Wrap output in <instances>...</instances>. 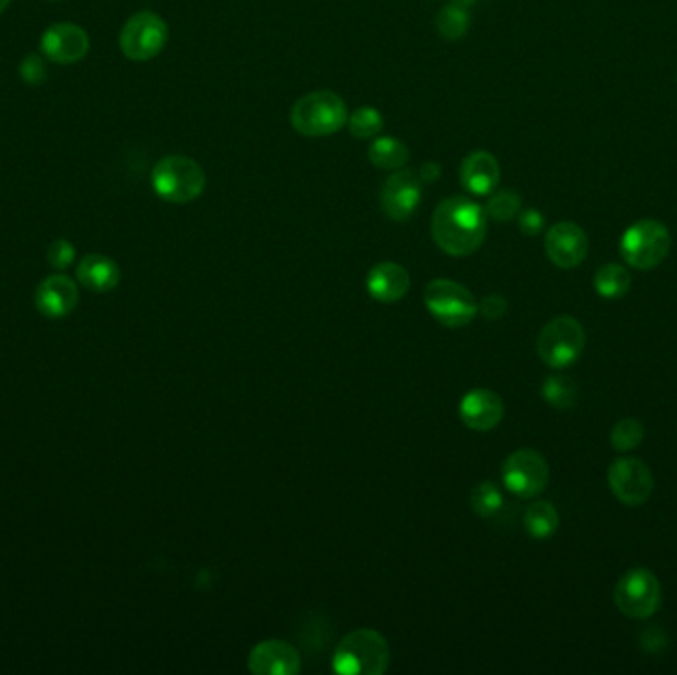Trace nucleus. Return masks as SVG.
Instances as JSON below:
<instances>
[{
	"label": "nucleus",
	"mask_w": 677,
	"mask_h": 675,
	"mask_svg": "<svg viewBox=\"0 0 677 675\" xmlns=\"http://www.w3.org/2000/svg\"><path fill=\"white\" fill-rule=\"evenodd\" d=\"M432 238L454 258L478 252L488 234V212L469 197L444 198L432 214Z\"/></svg>",
	"instance_id": "1"
},
{
	"label": "nucleus",
	"mask_w": 677,
	"mask_h": 675,
	"mask_svg": "<svg viewBox=\"0 0 677 675\" xmlns=\"http://www.w3.org/2000/svg\"><path fill=\"white\" fill-rule=\"evenodd\" d=\"M290 121L300 136H335L349 121V109L341 95L329 90H317L302 95L292 105Z\"/></svg>",
	"instance_id": "2"
},
{
	"label": "nucleus",
	"mask_w": 677,
	"mask_h": 675,
	"mask_svg": "<svg viewBox=\"0 0 677 675\" xmlns=\"http://www.w3.org/2000/svg\"><path fill=\"white\" fill-rule=\"evenodd\" d=\"M151 187L155 190L156 197L165 200V202L188 205L205 193L207 173L190 156H163L153 166Z\"/></svg>",
	"instance_id": "3"
},
{
	"label": "nucleus",
	"mask_w": 677,
	"mask_h": 675,
	"mask_svg": "<svg viewBox=\"0 0 677 675\" xmlns=\"http://www.w3.org/2000/svg\"><path fill=\"white\" fill-rule=\"evenodd\" d=\"M390 662L388 642L376 630L359 628L337 645L334 670L341 675H381Z\"/></svg>",
	"instance_id": "4"
},
{
	"label": "nucleus",
	"mask_w": 677,
	"mask_h": 675,
	"mask_svg": "<svg viewBox=\"0 0 677 675\" xmlns=\"http://www.w3.org/2000/svg\"><path fill=\"white\" fill-rule=\"evenodd\" d=\"M669 248V230L657 220H638L620 240V254L635 270H654L666 260Z\"/></svg>",
	"instance_id": "5"
},
{
	"label": "nucleus",
	"mask_w": 677,
	"mask_h": 675,
	"mask_svg": "<svg viewBox=\"0 0 677 675\" xmlns=\"http://www.w3.org/2000/svg\"><path fill=\"white\" fill-rule=\"evenodd\" d=\"M424 303L434 319L452 329L466 327L480 312V303L474 298V293L458 281L446 278L428 283Z\"/></svg>",
	"instance_id": "6"
},
{
	"label": "nucleus",
	"mask_w": 677,
	"mask_h": 675,
	"mask_svg": "<svg viewBox=\"0 0 677 675\" xmlns=\"http://www.w3.org/2000/svg\"><path fill=\"white\" fill-rule=\"evenodd\" d=\"M586 345V333L571 315L555 317L547 323L537 339V353L551 369H567L581 359Z\"/></svg>",
	"instance_id": "7"
},
{
	"label": "nucleus",
	"mask_w": 677,
	"mask_h": 675,
	"mask_svg": "<svg viewBox=\"0 0 677 675\" xmlns=\"http://www.w3.org/2000/svg\"><path fill=\"white\" fill-rule=\"evenodd\" d=\"M168 42L167 22L151 11L137 12L119 34V48L133 62H149L165 50Z\"/></svg>",
	"instance_id": "8"
},
{
	"label": "nucleus",
	"mask_w": 677,
	"mask_h": 675,
	"mask_svg": "<svg viewBox=\"0 0 677 675\" xmlns=\"http://www.w3.org/2000/svg\"><path fill=\"white\" fill-rule=\"evenodd\" d=\"M615 604L620 613L646 620L660 610L662 606V586L656 574L647 569H632L616 582Z\"/></svg>",
	"instance_id": "9"
},
{
	"label": "nucleus",
	"mask_w": 677,
	"mask_h": 675,
	"mask_svg": "<svg viewBox=\"0 0 677 675\" xmlns=\"http://www.w3.org/2000/svg\"><path fill=\"white\" fill-rule=\"evenodd\" d=\"M501 479L513 496L522 499L537 498L549 484V464L537 450L523 447L503 462Z\"/></svg>",
	"instance_id": "10"
},
{
	"label": "nucleus",
	"mask_w": 677,
	"mask_h": 675,
	"mask_svg": "<svg viewBox=\"0 0 677 675\" xmlns=\"http://www.w3.org/2000/svg\"><path fill=\"white\" fill-rule=\"evenodd\" d=\"M378 202L388 219L407 222L422 202V178L410 168H398L383 183Z\"/></svg>",
	"instance_id": "11"
},
{
	"label": "nucleus",
	"mask_w": 677,
	"mask_h": 675,
	"mask_svg": "<svg viewBox=\"0 0 677 675\" xmlns=\"http://www.w3.org/2000/svg\"><path fill=\"white\" fill-rule=\"evenodd\" d=\"M608 484L615 498L630 508L644 505L654 491L652 472L644 462L635 457L616 459L608 469Z\"/></svg>",
	"instance_id": "12"
},
{
	"label": "nucleus",
	"mask_w": 677,
	"mask_h": 675,
	"mask_svg": "<svg viewBox=\"0 0 677 675\" xmlns=\"http://www.w3.org/2000/svg\"><path fill=\"white\" fill-rule=\"evenodd\" d=\"M40 50L50 62L70 66V63L84 60L87 56L90 36L78 24H70V22L52 24L40 38Z\"/></svg>",
	"instance_id": "13"
},
{
	"label": "nucleus",
	"mask_w": 677,
	"mask_h": 675,
	"mask_svg": "<svg viewBox=\"0 0 677 675\" xmlns=\"http://www.w3.org/2000/svg\"><path fill=\"white\" fill-rule=\"evenodd\" d=\"M545 252L557 268L573 270L588 254V238L579 224L557 222L545 236Z\"/></svg>",
	"instance_id": "14"
},
{
	"label": "nucleus",
	"mask_w": 677,
	"mask_h": 675,
	"mask_svg": "<svg viewBox=\"0 0 677 675\" xmlns=\"http://www.w3.org/2000/svg\"><path fill=\"white\" fill-rule=\"evenodd\" d=\"M248 670L256 675H297L302 672V655L283 640H264L252 648Z\"/></svg>",
	"instance_id": "15"
},
{
	"label": "nucleus",
	"mask_w": 677,
	"mask_h": 675,
	"mask_svg": "<svg viewBox=\"0 0 677 675\" xmlns=\"http://www.w3.org/2000/svg\"><path fill=\"white\" fill-rule=\"evenodd\" d=\"M505 406L498 393L490 388H474L459 403V418L476 432H488L501 422Z\"/></svg>",
	"instance_id": "16"
},
{
	"label": "nucleus",
	"mask_w": 677,
	"mask_h": 675,
	"mask_svg": "<svg viewBox=\"0 0 677 675\" xmlns=\"http://www.w3.org/2000/svg\"><path fill=\"white\" fill-rule=\"evenodd\" d=\"M34 302H36V307H38V312L43 313L44 317L62 319L78 307L80 293H78L75 281L70 280L68 276L58 274V276H50V278L40 281V286L36 288Z\"/></svg>",
	"instance_id": "17"
},
{
	"label": "nucleus",
	"mask_w": 677,
	"mask_h": 675,
	"mask_svg": "<svg viewBox=\"0 0 677 675\" xmlns=\"http://www.w3.org/2000/svg\"><path fill=\"white\" fill-rule=\"evenodd\" d=\"M501 168L498 159L488 151L469 153L459 166V183L474 197H490L500 185Z\"/></svg>",
	"instance_id": "18"
},
{
	"label": "nucleus",
	"mask_w": 677,
	"mask_h": 675,
	"mask_svg": "<svg viewBox=\"0 0 677 675\" xmlns=\"http://www.w3.org/2000/svg\"><path fill=\"white\" fill-rule=\"evenodd\" d=\"M410 290L407 268L396 261H381L366 274V291L376 302L395 303Z\"/></svg>",
	"instance_id": "19"
},
{
	"label": "nucleus",
	"mask_w": 677,
	"mask_h": 675,
	"mask_svg": "<svg viewBox=\"0 0 677 675\" xmlns=\"http://www.w3.org/2000/svg\"><path fill=\"white\" fill-rule=\"evenodd\" d=\"M78 281L87 290L107 293L115 290L121 281V270L112 258L104 254H87L78 264Z\"/></svg>",
	"instance_id": "20"
},
{
	"label": "nucleus",
	"mask_w": 677,
	"mask_h": 675,
	"mask_svg": "<svg viewBox=\"0 0 677 675\" xmlns=\"http://www.w3.org/2000/svg\"><path fill=\"white\" fill-rule=\"evenodd\" d=\"M366 156H369L371 165L376 166V168L398 171V168L407 165L408 159H410V151L396 137H375L373 146L369 147V151H366Z\"/></svg>",
	"instance_id": "21"
},
{
	"label": "nucleus",
	"mask_w": 677,
	"mask_h": 675,
	"mask_svg": "<svg viewBox=\"0 0 677 675\" xmlns=\"http://www.w3.org/2000/svg\"><path fill=\"white\" fill-rule=\"evenodd\" d=\"M523 525L533 539H549L559 529V511L549 501H533L525 511Z\"/></svg>",
	"instance_id": "22"
},
{
	"label": "nucleus",
	"mask_w": 677,
	"mask_h": 675,
	"mask_svg": "<svg viewBox=\"0 0 677 675\" xmlns=\"http://www.w3.org/2000/svg\"><path fill=\"white\" fill-rule=\"evenodd\" d=\"M632 288V276L620 264H606L594 274V290L605 300H620Z\"/></svg>",
	"instance_id": "23"
},
{
	"label": "nucleus",
	"mask_w": 677,
	"mask_h": 675,
	"mask_svg": "<svg viewBox=\"0 0 677 675\" xmlns=\"http://www.w3.org/2000/svg\"><path fill=\"white\" fill-rule=\"evenodd\" d=\"M469 505L481 520H491V517L500 515V511L505 505L503 491L493 481H481L476 488L471 489Z\"/></svg>",
	"instance_id": "24"
},
{
	"label": "nucleus",
	"mask_w": 677,
	"mask_h": 675,
	"mask_svg": "<svg viewBox=\"0 0 677 675\" xmlns=\"http://www.w3.org/2000/svg\"><path fill=\"white\" fill-rule=\"evenodd\" d=\"M469 22H471V19H469L468 9L452 2V4L444 7L442 11L437 12L434 26H436L440 38L454 42L464 38L468 34Z\"/></svg>",
	"instance_id": "25"
},
{
	"label": "nucleus",
	"mask_w": 677,
	"mask_h": 675,
	"mask_svg": "<svg viewBox=\"0 0 677 675\" xmlns=\"http://www.w3.org/2000/svg\"><path fill=\"white\" fill-rule=\"evenodd\" d=\"M541 395L547 400V405L559 408V410H567V408H573L576 403L579 388L573 379L564 374H552L542 383Z\"/></svg>",
	"instance_id": "26"
},
{
	"label": "nucleus",
	"mask_w": 677,
	"mask_h": 675,
	"mask_svg": "<svg viewBox=\"0 0 677 675\" xmlns=\"http://www.w3.org/2000/svg\"><path fill=\"white\" fill-rule=\"evenodd\" d=\"M347 127H349L351 136L357 137V139H375L385 129V117L376 107L363 105V107L354 109L353 114H349Z\"/></svg>",
	"instance_id": "27"
},
{
	"label": "nucleus",
	"mask_w": 677,
	"mask_h": 675,
	"mask_svg": "<svg viewBox=\"0 0 677 675\" xmlns=\"http://www.w3.org/2000/svg\"><path fill=\"white\" fill-rule=\"evenodd\" d=\"M522 205V197L515 190L505 188V190L491 193L490 200L486 205V212H488V219L498 220V222H511V220L520 217Z\"/></svg>",
	"instance_id": "28"
},
{
	"label": "nucleus",
	"mask_w": 677,
	"mask_h": 675,
	"mask_svg": "<svg viewBox=\"0 0 677 675\" xmlns=\"http://www.w3.org/2000/svg\"><path fill=\"white\" fill-rule=\"evenodd\" d=\"M644 424L635 418H625L620 420L618 424H615L612 432H610V444L618 452H630L642 444L644 440Z\"/></svg>",
	"instance_id": "29"
},
{
	"label": "nucleus",
	"mask_w": 677,
	"mask_h": 675,
	"mask_svg": "<svg viewBox=\"0 0 677 675\" xmlns=\"http://www.w3.org/2000/svg\"><path fill=\"white\" fill-rule=\"evenodd\" d=\"M46 258L56 270H66L75 260V248L68 240H54L52 244L48 246Z\"/></svg>",
	"instance_id": "30"
},
{
	"label": "nucleus",
	"mask_w": 677,
	"mask_h": 675,
	"mask_svg": "<svg viewBox=\"0 0 677 675\" xmlns=\"http://www.w3.org/2000/svg\"><path fill=\"white\" fill-rule=\"evenodd\" d=\"M48 70H46V62L38 54H28L21 62V78L28 85H40L46 80Z\"/></svg>",
	"instance_id": "31"
},
{
	"label": "nucleus",
	"mask_w": 677,
	"mask_h": 675,
	"mask_svg": "<svg viewBox=\"0 0 677 675\" xmlns=\"http://www.w3.org/2000/svg\"><path fill=\"white\" fill-rule=\"evenodd\" d=\"M517 222H520V230H522L525 236H537L545 229V217L537 208L522 210L520 217H517Z\"/></svg>",
	"instance_id": "32"
},
{
	"label": "nucleus",
	"mask_w": 677,
	"mask_h": 675,
	"mask_svg": "<svg viewBox=\"0 0 677 675\" xmlns=\"http://www.w3.org/2000/svg\"><path fill=\"white\" fill-rule=\"evenodd\" d=\"M480 312L486 319L498 322L505 313H507V300L500 293H490L486 295L480 303Z\"/></svg>",
	"instance_id": "33"
},
{
	"label": "nucleus",
	"mask_w": 677,
	"mask_h": 675,
	"mask_svg": "<svg viewBox=\"0 0 677 675\" xmlns=\"http://www.w3.org/2000/svg\"><path fill=\"white\" fill-rule=\"evenodd\" d=\"M454 4H459V7H471V4H476V0H454Z\"/></svg>",
	"instance_id": "34"
},
{
	"label": "nucleus",
	"mask_w": 677,
	"mask_h": 675,
	"mask_svg": "<svg viewBox=\"0 0 677 675\" xmlns=\"http://www.w3.org/2000/svg\"><path fill=\"white\" fill-rule=\"evenodd\" d=\"M9 4H11V0H0V14L7 11V7H9Z\"/></svg>",
	"instance_id": "35"
}]
</instances>
